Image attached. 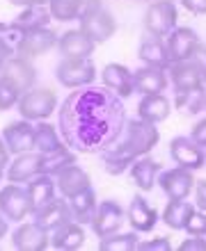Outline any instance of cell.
<instances>
[{"label": "cell", "mask_w": 206, "mask_h": 251, "mask_svg": "<svg viewBox=\"0 0 206 251\" xmlns=\"http://www.w3.org/2000/svg\"><path fill=\"white\" fill-rule=\"evenodd\" d=\"M158 128L151 121H145L140 117L126 121L121 135L115 139V144H110L103 151V169L110 176L126 174V169H131L135 160L147 155L158 144Z\"/></svg>", "instance_id": "cell-2"}, {"label": "cell", "mask_w": 206, "mask_h": 251, "mask_svg": "<svg viewBox=\"0 0 206 251\" xmlns=\"http://www.w3.org/2000/svg\"><path fill=\"white\" fill-rule=\"evenodd\" d=\"M76 162V155H73L71 149L62 144L53 151H44L41 153V174H48V176H58L62 169H67L69 165Z\"/></svg>", "instance_id": "cell-32"}, {"label": "cell", "mask_w": 206, "mask_h": 251, "mask_svg": "<svg viewBox=\"0 0 206 251\" xmlns=\"http://www.w3.org/2000/svg\"><path fill=\"white\" fill-rule=\"evenodd\" d=\"M55 183H58V192H60L62 197H67V199L80 194V192L87 190V187H92L89 174H87L83 167L76 165V162L69 165L67 169H62V172L55 176Z\"/></svg>", "instance_id": "cell-21"}, {"label": "cell", "mask_w": 206, "mask_h": 251, "mask_svg": "<svg viewBox=\"0 0 206 251\" xmlns=\"http://www.w3.org/2000/svg\"><path fill=\"white\" fill-rule=\"evenodd\" d=\"M0 212L9 222L21 224L28 215H32V205L28 197V187H21L16 183H9L0 190Z\"/></svg>", "instance_id": "cell-7"}, {"label": "cell", "mask_w": 206, "mask_h": 251, "mask_svg": "<svg viewBox=\"0 0 206 251\" xmlns=\"http://www.w3.org/2000/svg\"><path fill=\"white\" fill-rule=\"evenodd\" d=\"M174 105H177V110H181L183 114H190V117L200 114L202 110H206V85L177 92Z\"/></svg>", "instance_id": "cell-34"}, {"label": "cell", "mask_w": 206, "mask_h": 251, "mask_svg": "<svg viewBox=\"0 0 206 251\" xmlns=\"http://www.w3.org/2000/svg\"><path fill=\"white\" fill-rule=\"evenodd\" d=\"M172 103L167 100L165 94H145L138 103V117L151 124H160L170 117Z\"/></svg>", "instance_id": "cell-25"}, {"label": "cell", "mask_w": 206, "mask_h": 251, "mask_svg": "<svg viewBox=\"0 0 206 251\" xmlns=\"http://www.w3.org/2000/svg\"><path fill=\"white\" fill-rule=\"evenodd\" d=\"M80 30L94 41V44H103L117 32V21L106 7L101 9H94V12L80 16Z\"/></svg>", "instance_id": "cell-8"}, {"label": "cell", "mask_w": 206, "mask_h": 251, "mask_svg": "<svg viewBox=\"0 0 206 251\" xmlns=\"http://www.w3.org/2000/svg\"><path fill=\"white\" fill-rule=\"evenodd\" d=\"M195 210L197 208L193 203H188L186 199H170L165 210H163V222L174 231H186V226L190 222V217L195 215Z\"/></svg>", "instance_id": "cell-29"}, {"label": "cell", "mask_w": 206, "mask_h": 251, "mask_svg": "<svg viewBox=\"0 0 206 251\" xmlns=\"http://www.w3.org/2000/svg\"><path fill=\"white\" fill-rule=\"evenodd\" d=\"M177 16H179V9H177V2L172 0H153L151 5L147 7L145 12V30L149 32V37H167L177 27Z\"/></svg>", "instance_id": "cell-5"}, {"label": "cell", "mask_w": 206, "mask_h": 251, "mask_svg": "<svg viewBox=\"0 0 206 251\" xmlns=\"http://www.w3.org/2000/svg\"><path fill=\"white\" fill-rule=\"evenodd\" d=\"M58 146H62V139H60V135H58L53 124L39 121V124L34 126V149H37V151L39 153L53 151Z\"/></svg>", "instance_id": "cell-37"}, {"label": "cell", "mask_w": 206, "mask_h": 251, "mask_svg": "<svg viewBox=\"0 0 206 251\" xmlns=\"http://www.w3.org/2000/svg\"><path fill=\"white\" fill-rule=\"evenodd\" d=\"M55 78L67 89L89 87L96 78V66L89 57H62L55 66Z\"/></svg>", "instance_id": "cell-4"}, {"label": "cell", "mask_w": 206, "mask_h": 251, "mask_svg": "<svg viewBox=\"0 0 206 251\" xmlns=\"http://www.w3.org/2000/svg\"><path fill=\"white\" fill-rule=\"evenodd\" d=\"M2 75H5L7 80H12L14 85L19 87L23 94H26L28 89H32L34 80H37V71H34L32 62L28 60V57H21V55L7 57L5 69H2Z\"/></svg>", "instance_id": "cell-18"}, {"label": "cell", "mask_w": 206, "mask_h": 251, "mask_svg": "<svg viewBox=\"0 0 206 251\" xmlns=\"http://www.w3.org/2000/svg\"><path fill=\"white\" fill-rule=\"evenodd\" d=\"M5 60H7V57H0V78H2V69H5Z\"/></svg>", "instance_id": "cell-50"}, {"label": "cell", "mask_w": 206, "mask_h": 251, "mask_svg": "<svg viewBox=\"0 0 206 251\" xmlns=\"http://www.w3.org/2000/svg\"><path fill=\"white\" fill-rule=\"evenodd\" d=\"M21 96H23V92L14 85L12 80H7L5 75H2V78H0V112L12 110L14 105H19Z\"/></svg>", "instance_id": "cell-39"}, {"label": "cell", "mask_w": 206, "mask_h": 251, "mask_svg": "<svg viewBox=\"0 0 206 251\" xmlns=\"http://www.w3.org/2000/svg\"><path fill=\"white\" fill-rule=\"evenodd\" d=\"M7 231H9V219L0 212V242H2V238L7 235Z\"/></svg>", "instance_id": "cell-49"}, {"label": "cell", "mask_w": 206, "mask_h": 251, "mask_svg": "<svg viewBox=\"0 0 206 251\" xmlns=\"http://www.w3.org/2000/svg\"><path fill=\"white\" fill-rule=\"evenodd\" d=\"M103 85L115 92L119 99H128L135 94V78L133 71H128L124 64H108L103 69Z\"/></svg>", "instance_id": "cell-20"}, {"label": "cell", "mask_w": 206, "mask_h": 251, "mask_svg": "<svg viewBox=\"0 0 206 251\" xmlns=\"http://www.w3.org/2000/svg\"><path fill=\"white\" fill-rule=\"evenodd\" d=\"M34 222L44 228V231L53 233L55 228H60L62 224L71 222L73 215H71V208H69V199L67 197H55L51 199L46 205H41L37 212H32Z\"/></svg>", "instance_id": "cell-10"}, {"label": "cell", "mask_w": 206, "mask_h": 251, "mask_svg": "<svg viewBox=\"0 0 206 251\" xmlns=\"http://www.w3.org/2000/svg\"><path fill=\"white\" fill-rule=\"evenodd\" d=\"M170 155L177 162V167L197 172L206 165V153L204 146H200L193 137H174L170 144Z\"/></svg>", "instance_id": "cell-9"}, {"label": "cell", "mask_w": 206, "mask_h": 251, "mask_svg": "<svg viewBox=\"0 0 206 251\" xmlns=\"http://www.w3.org/2000/svg\"><path fill=\"white\" fill-rule=\"evenodd\" d=\"M53 21V14L48 9V5H34V7H23V12L16 16V25L28 32V30H39V27H48V23Z\"/></svg>", "instance_id": "cell-33"}, {"label": "cell", "mask_w": 206, "mask_h": 251, "mask_svg": "<svg viewBox=\"0 0 206 251\" xmlns=\"http://www.w3.org/2000/svg\"><path fill=\"white\" fill-rule=\"evenodd\" d=\"M138 57L147 66H158V69H170V53H167V44L158 37H149L142 39L138 46Z\"/></svg>", "instance_id": "cell-27"}, {"label": "cell", "mask_w": 206, "mask_h": 251, "mask_svg": "<svg viewBox=\"0 0 206 251\" xmlns=\"http://www.w3.org/2000/svg\"><path fill=\"white\" fill-rule=\"evenodd\" d=\"M23 34L26 32L16 23H2L0 21V55L2 57H14V55L19 53Z\"/></svg>", "instance_id": "cell-35"}, {"label": "cell", "mask_w": 206, "mask_h": 251, "mask_svg": "<svg viewBox=\"0 0 206 251\" xmlns=\"http://www.w3.org/2000/svg\"><path fill=\"white\" fill-rule=\"evenodd\" d=\"M138 245H140L138 231H133V233H113V235L101 238L99 249L101 251H133V249H138Z\"/></svg>", "instance_id": "cell-38"}, {"label": "cell", "mask_w": 206, "mask_h": 251, "mask_svg": "<svg viewBox=\"0 0 206 251\" xmlns=\"http://www.w3.org/2000/svg\"><path fill=\"white\" fill-rule=\"evenodd\" d=\"M195 176L190 169H183V167H174V169H167L158 176V185L160 190L165 192L167 199H188L190 192L195 190Z\"/></svg>", "instance_id": "cell-12"}, {"label": "cell", "mask_w": 206, "mask_h": 251, "mask_svg": "<svg viewBox=\"0 0 206 251\" xmlns=\"http://www.w3.org/2000/svg\"><path fill=\"white\" fill-rule=\"evenodd\" d=\"M124 219H126V210L117 201H103V203H99L96 215L92 219V231L99 238L119 233V228L124 226Z\"/></svg>", "instance_id": "cell-11"}, {"label": "cell", "mask_w": 206, "mask_h": 251, "mask_svg": "<svg viewBox=\"0 0 206 251\" xmlns=\"http://www.w3.org/2000/svg\"><path fill=\"white\" fill-rule=\"evenodd\" d=\"M12 5L19 7H34V5H48V0H9Z\"/></svg>", "instance_id": "cell-47"}, {"label": "cell", "mask_w": 206, "mask_h": 251, "mask_svg": "<svg viewBox=\"0 0 206 251\" xmlns=\"http://www.w3.org/2000/svg\"><path fill=\"white\" fill-rule=\"evenodd\" d=\"M26 187H28V197H30L32 212H37L41 205H46L51 199L58 197V183L48 174H37L34 178L28 180Z\"/></svg>", "instance_id": "cell-23"}, {"label": "cell", "mask_w": 206, "mask_h": 251, "mask_svg": "<svg viewBox=\"0 0 206 251\" xmlns=\"http://www.w3.org/2000/svg\"><path fill=\"white\" fill-rule=\"evenodd\" d=\"M94 46L96 44L80 27L78 30H67L60 37V41H58V48H60L62 57H89L94 53Z\"/></svg>", "instance_id": "cell-24"}, {"label": "cell", "mask_w": 206, "mask_h": 251, "mask_svg": "<svg viewBox=\"0 0 206 251\" xmlns=\"http://www.w3.org/2000/svg\"><path fill=\"white\" fill-rule=\"evenodd\" d=\"M186 233L206 238V210H195V215L190 217V222L186 226Z\"/></svg>", "instance_id": "cell-40"}, {"label": "cell", "mask_w": 206, "mask_h": 251, "mask_svg": "<svg viewBox=\"0 0 206 251\" xmlns=\"http://www.w3.org/2000/svg\"><path fill=\"white\" fill-rule=\"evenodd\" d=\"M158 176H160V165L156 160L147 158V155L138 158L133 165H131V178L135 180V185L142 192L151 190V187L156 185V178H158Z\"/></svg>", "instance_id": "cell-31"}, {"label": "cell", "mask_w": 206, "mask_h": 251, "mask_svg": "<svg viewBox=\"0 0 206 251\" xmlns=\"http://www.w3.org/2000/svg\"><path fill=\"white\" fill-rule=\"evenodd\" d=\"M48 9L55 21L67 23L71 19H80L85 9V0H48Z\"/></svg>", "instance_id": "cell-36"}, {"label": "cell", "mask_w": 206, "mask_h": 251, "mask_svg": "<svg viewBox=\"0 0 206 251\" xmlns=\"http://www.w3.org/2000/svg\"><path fill=\"white\" fill-rule=\"evenodd\" d=\"M181 251H206V238L202 235H190L179 245Z\"/></svg>", "instance_id": "cell-42"}, {"label": "cell", "mask_w": 206, "mask_h": 251, "mask_svg": "<svg viewBox=\"0 0 206 251\" xmlns=\"http://www.w3.org/2000/svg\"><path fill=\"white\" fill-rule=\"evenodd\" d=\"M58 34L51 30V27H39V30H28L21 39V46H19V53L21 57H39V55H46L48 50H53L58 46Z\"/></svg>", "instance_id": "cell-15"}, {"label": "cell", "mask_w": 206, "mask_h": 251, "mask_svg": "<svg viewBox=\"0 0 206 251\" xmlns=\"http://www.w3.org/2000/svg\"><path fill=\"white\" fill-rule=\"evenodd\" d=\"M133 78H135V92H140L142 96L145 94H163L167 89V82H170L167 69L147 66V64H142L138 71H133Z\"/></svg>", "instance_id": "cell-19"}, {"label": "cell", "mask_w": 206, "mask_h": 251, "mask_svg": "<svg viewBox=\"0 0 206 251\" xmlns=\"http://www.w3.org/2000/svg\"><path fill=\"white\" fill-rule=\"evenodd\" d=\"M167 75H170V82L174 85V89H177V92L193 89V87H204V78H202V73L197 71V66H195L190 60L174 62V64H170Z\"/></svg>", "instance_id": "cell-26"}, {"label": "cell", "mask_w": 206, "mask_h": 251, "mask_svg": "<svg viewBox=\"0 0 206 251\" xmlns=\"http://www.w3.org/2000/svg\"><path fill=\"white\" fill-rule=\"evenodd\" d=\"M121 100L119 96H113L101 87H80V92H73L62 107L60 114L69 117H99V114L119 112Z\"/></svg>", "instance_id": "cell-3"}, {"label": "cell", "mask_w": 206, "mask_h": 251, "mask_svg": "<svg viewBox=\"0 0 206 251\" xmlns=\"http://www.w3.org/2000/svg\"><path fill=\"white\" fill-rule=\"evenodd\" d=\"M195 203L200 210H206V180L195 183Z\"/></svg>", "instance_id": "cell-46"}, {"label": "cell", "mask_w": 206, "mask_h": 251, "mask_svg": "<svg viewBox=\"0 0 206 251\" xmlns=\"http://www.w3.org/2000/svg\"><path fill=\"white\" fill-rule=\"evenodd\" d=\"M167 53H170V62H186L193 57V53L200 46V37L193 27H174L167 34Z\"/></svg>", "instance_id": "cell-14"}, {"label": "cell", "mask_w": 206, "mask_h": 251, "mask_svg": "<svg viewBox=\"0 0 206 251\" xmlns=\"http://www.w3.org/2000/svg\"><path fill=\"white\" fill-rule=\"evenodd\" d=\"M19 112L23 119L28 121H44L48 119L51 114L55 112L58 107V96H55L51 89H44V87H32L28 89L19 100Z\"/></svg>", "instance_id": "cell-6"}, {"label": "cell", "mask_w": 206, "mask_h": 251, "mask_svg": "<svg viewBox=\"0 0 206 251\" xmlns=\"http://www.w3.org/2000/svg\"><path fill=\"white\" fill-rule=\"evenodd\" d=\"M138 249L140 251H167V249H172V245H170L167 238H153V240H147V242H140Z\"/></svg>", "instance_id": "cell-41"}, {"label": "cell", "mask_w": 206, "mask_h": 251, "mask_svg": "<svg viewBox=\"0 0 206 251\" xmlns=\"http://www.w3.org/2000/svg\"><path fill=\"white\" fill-rule=\"evenodd\" d=\"M2 176H5V165H0V180H2Z\"/></svg>", "instance_id": "cell-51"}, {"label": "cell", "mask_w": 206, "mask_h": 251, "mask_svg": "<svg viewBox=\"0 0 206 251\" xmlns=\"http://www.w3.org/2000/svg\"><path fill=\"white\" fill-rule=\"evenodd\" d=\"M69 208H71L73 222H78V224H92L94 215H96V208H99L96 194H94L92 187L83 190L76 197H69Z\"/></svg>", "instance_id": "cell-30"}, {"label": "cell", "mask_w": 206, "mask_h": 251, "mask_svg": "<svg viewBox=\"0 0 206 251\" xmlns=\"http://www.w3.org/2000/svg\"><path fill=\"white\" fill-rule=\"evenodd\" d=\"M60 126L67 142L83 153L106 151L124 130V110L99 117H69L60 114Z\"/></svg>", "instance_id": "cell-1"}, {"label": "cell", "mask_w": 206, "mask_h": 251, "mask_svg": "<svg viewBox=\"0 0 206 251\" xmlns=\"http://www.w3.org/2000/svg\"><path fill=\"white\" fill-rule=\"evenodd\" d=\"M9 153L19 155V153H28V151H37L34 149V126L28 119L21 121H12L2 132Z\"/></svg>", "instance_id": "cell-16"}, {"label": "cell", "mask_w": 206, "mask_h": 251, "mask_svg": "<svg viewBox=\"0 0 206 251\" xmlns=\"http://www.w3.org/2000/svg\"><path fill=\"white\" fill-rule=\"evenodd\" d=\"M12 245L21 251H44L51 245V233L44 231L37 222H23L14 228Z\"/></svg>", "instance_id": "cell-13"}, {"label": "cell", "mask_w": 206, "mask_h": 251, "mask_svg": "<svg viewBox=\"0 0 206 251\" xmlns=\"http://www.w3.org/2000/svg\"><path fill=\"white\" fill-rule=\"evenodd\" d=\"M190 62H193L195 66H197V71L202 73V78H204V85H206V46H197V50L193 53V57H190Z\"/></svg>", "instance_id": "cell-43"}, {"label": "cell", "mask_w": 206, "mask_h": 251, "mask_svg": "<svg viewBox=\"0 0 206 251\" xmlns=\"http://www.w3.org/2000/svg\"><path fill=\"white\" fill-rule=\"evenodd\" d=\"M0 57H2V55H0Z\"/></svg>", "instance_id": "cell-52"}, {"label": "cell", "mask_w": 206, "mask_h": 251, "mask_svg": "<svg viewBox=\"0 0 206 251\" xmlns=\"http://www.w3.org/2000/svg\"><path fill=\"white\" fill-rule=\"evenodd\" d=\"M37 174H41V153L39 151L19 153L16 160L7 169V180L9 183H28Z\"/></svg>", "instance_id": "cell-22"}, {"label": "cell", "mask_w": 206, "mask_h": 251, "mask_svg": "<svg viewBox=\"0 0 206 251\" xmlns=\"http://www.w3.org/2000/svg\"><path fill=\"white\" fill-rule=\"evenodd\" d=\"M181 7L188 9L190 14H197V16L206 14V0H181Z\"/></svg>", "instance_id": "cell-45"}, {"label": "cell", "mask_w": 206, "mask_h": 251, "mask_svg": "<svg viewBox=\"0 0 206 251\" xmlns=\"http://www.w3.org/2000/svg\"><path fill=\"white\" fill-rule=\"evenodd\" d=\"M126 217H128V222H131V226H133V231H138V233H149L158 224V210H156L142 194H135V197L131 199Z\"/></svg>", "instance_id": "cell-17"}, {"label": "cell", "mask_w": 206, "mask_h": 251, "mask_svg": "<svg viewBox=\"0 0 206 251\" xmlns=\"http://www.w3.org/2000/svg\"><path fill=\"white\" fill-rule=\"evenodd\" d=\"M190 137H193L200 146H206V117H204V119H200L197 124L193 126V132H190Z\"/></svg>", "instance_id": "cell-44"}, {"label": "cell", "mask_w": 206, "mask_h": 251, "mask_svg": "<svg viewBox=\"0 0 206 251\" xmlns=\"http://www.w3.org/2000/svg\"><path fill=\"white\" fill-rule=\"evenodd\" d=\"M51 242H53L55 249L60 251H76L85 245V231H83V224L78 222H67L62 224L60 228H55L51 233Z\"/></svg>", "instance_id": "cell-28"}, {"label": "cell", "mask_w": 206, "mask_h": 251, "mask_svg": "<svg viewBox=\"0 0 206 251\" xmlns=\"http://www.w3.org/2000/svg\"><path fill=\"white\" fill-rule=\"evenodd\" d=\"M0 165H9V149L2 137H0Z\"/></svg>", "instance_id": "cell-48"}]
</instances>
